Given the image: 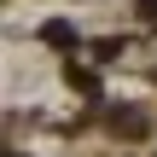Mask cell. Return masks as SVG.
Instances as JSON below:
<instances>
[{"label": "cell", "instance_id": "obj_1", "mask_svg": "<svg viewBox=\"0 0 157 157\" xmlns=\"http://www.w3.org/2000/svg\"><path fill=\"white\" fill-rule=\"evenodd\" d=\"M140 12H146V17H151V23H157V0H140Z\"/></svg>", "mask_w": 157, "mask_h": 157}]
</instances>
